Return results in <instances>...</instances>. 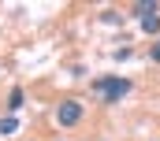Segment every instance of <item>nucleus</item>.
<instances>
[{"label": "nucleus", "instance_id": "nucleus-2", "mask_svg": "<svg viewBox=\"0 0 160 141\" xmlns=\"http://www.w3.org/2000/svg\"><path fill=\"white\" fill-rule=\"evenodd\" d=\"M82 115H86L82 100H60V104H56V123H60V126H78Z\"/></svg>", "mask_w": 160, "mask_h": 141}, {"label": "nucleus", "instance_id": "nucleus-5", "mask_svg": "<svg viewBox=\"0 0 160 141\" xmlns=\"http://www.w3.org/2000/svg\"><path fill=\"white\" fill-rule=\"evenodd\" d=\"M15 130H19V119H15V115L0 119V138H4V134H15Z\"/></svg>", "mask_w": 160, "mask_h": 141}, {"label": "nucleus", "instance_id": "nucleus-1", "mask_svg": "<svg viewBox=\"0 0 160 141\" xmlns=\"http://www.w3.org/2000/svg\"><path fill=\"white\" fill-rule=\"evenodd\" d=\"M104 104H119L123 97L134 89V82L130 78H119V74H101V78H93V85H89Z\"/></svg>", "mask_w": 160, "mask_h": 141}, {"label": "nucleus", "instance_id": "nucleus-3", "mask_svg": "<svg viewBox=\"0 0 160 141\" xmlns=\"http://www.w3.org/2000/svg\"><path fill=\"white\" fill-rule=\"evenodd\" d=\"M22 104H26V93H22V89L15 85V89L8 93V111H19V108H22Z\"/></svg>", "mask_w": 160, "mask_h": 141}, {"label": "nucleus", "instance_id": "nucleus-7", "mask_svg": "<svg viewBox=\"0 0 160 141\" xmlns=\"http://www.w3.org/2000/svg\"><path fill=\"white\" fill-rule=\"evenodd\" d=\"M149 60H153V63H160V45H153V48H149Z\"/></svg>", "mask_w": 160, "mask_h": 141}, {"label": "nucleus", "instance_id": "nucleus-6", "mask_svg": "<svg viewBox=\"0 0 160 141\" xmlns=\"http://www.w3.org/2000/svg\"><path fill=\"white\" fill-rule=\"evenodd\" d=\"M160 11V4H134V15L138 19H145V15H157Z\"/></svg>", "mask_w": 160, "mask_h": 141}, {"label": "nucleus", "instance_id": "nucleus-4", "mask_svg": "<svg viewBox=\"0 0 160 141\" xmlns=\"http://www.w3.org/2000/svg\"><path fill=\"white\" fill-rule=\"evenodd\" d=\"M142 30L145 34H160V15H145L142 19Z\"/></svg>", "mask_w": 160, "mask_h": 141}]
</instances>
